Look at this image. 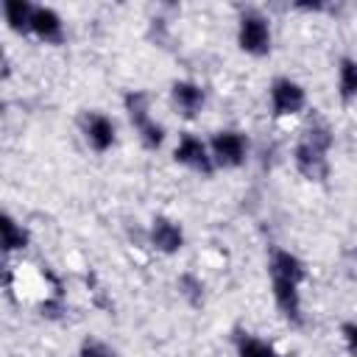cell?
I'll use <instances>...</instances> for the list:
<instances>
[{"label": "cell", "instance_id": "obj_8", "mask_svg": "<svg viewBox=\"0 0 357 357\" xmlns=\"http://www.w3.org/2000/svg\"><path fill=\"white\" fill-rule=\"evenodd\" d=\"M81 134L86 139V145L95 151V153H106L112 151V145L117 142V128H114V120L98 109L86 112L81 117Z\"/></svg>", "mask_w": 357, "mask_h": 357}, {"label": "cell", "instance_id": "obj_16", "mask_svg": "<svg viewBox=\"0 0 357 357\" xmlns=\"http://www.w3.org/2000/svg\"><path fill=\"white\" fill-rule=\"evenodd\" d=\"M178 293L192 304V307H201L204 304V282L192 273H181L178 276Z\"/></svg>", "mask_w": 357, "mask_h": 357}, {"label": "cell", "instance_id": "obj_9", "mask_svg": "<svg viewBox=\"0 0 357 357\" xmlns=\"http://www.w3.org/2000/svg\"><path fill=\"white\" fill-rule=\"evenodd\" d=\"M170 100H173V106L181 117L195 120L206 106V92H204L201 84H195L190 78H178V81L170 84Z\"/></svg>", "mask_w": 357, "mask_h": 357}, {"label": "cell", "instance_id": "obj_13", "mask_svg": "<svg viewBox=\"0 0 357 357\" xmlns=\"http://www.w3.org/2000/svg\"><path fill=\"white\" fill-rule=\"evenodd\" d=\"M33 8H36V3H28V0H6L3 3V17H6V22L14 33L25 36V33H31Z\"/></svg>", "mask_w": 357, "mask_h": 357}, {"label": "cell", "instance_id": "obj_18", "mask_svg": "<svg viewBox=\"0 0 357 357\" xmlns=\"http://www.w3.org/2000/svg\"><path fill=\"white\" fill-rule=\"evenodd\" d=\"M340 335H343V343H346L349 357H357V321H346L340 326Z\"/></svg>", "mask_w": 357, "mask_h": 357}, {"label": "cell", "instance_id": "obj_14", "mask_svg": "<svg viewBox=\"0 0 357 357\" xmlns=\"http://www.w3.org/2000/svg\"><path fill=\"white\" fill-rule=\"evenodd\" d=\"M0 229H3V251H6V254H14V251H25V248H28L31 234H28V229H25L14 215L3 212Z\"/></svg>", "mask_w": 357, "mask_h": 357}, {"label": "cell", "instance_id": "obj_6", "mask_svg": "<svg viewBox=\"0 0 357 357\" xmlns=\"http://www.w3.org/2000/svg\"><path fill=\"white\" fill-rule=\"evenodd\" d=\"M268 100L273 117H293L307 109V89L290 75H276L268 86Z\"/></svg>", "mask_w": 357, "mask_h": 357}, {"label": "cell", "instance_id": "obj_4", "mask_svg": "<svg viewBox=\"0 0 357 357\" xmlns=\"http://www.w3.org/2000/svg\"><path fill=\"white\" fill-rule=\"evenodd\" d=\"M237 45L243 53L262 59L271 53L273 45V33H271V22L259 8H243L240 20H237Z\"/></svg>", "mask_w": 357, "mask_h": 357}, {"label": "cell", "instance_id": "obj_11", "mask_svg": "<svg viewBox=\"0 0 357 357\" xmlns=\"http://www.w3.org/2000/svg\"><path fill=\"white\" fill-rule=\"evenodd\" d=\"M31 33L45 45H61L64 42V20L50 6H36L31 20Z\"/></svg>", "mask_w": 357, "mask_h": 357}, {"label": "cell", "instance_id": "obj_12", "mask_svg": "<svg viewBox=\"0 0 357 357\" xmlns=\"http://www.w3.org/2000/svg\"><path fill=\"white\" fill-rule=\"evenodd\" d=\"M231 346H234L237 357H282L273 343H268L265 337H259L248 329H234L231 332Z\"/></svg>", "mask_w": 357, "mask_h": 357}, {"label": "cell", "instance_id": "obj_15", "mask_svg": "<svg viewBox=\"0 0 357 357\" xmlns=\"http://www.w3.org/2000/svg\"><path fill=\"white\" fill-rule=\"evenodd\" d=\"M337 95L343 103L357 100V59L343 56L337 61Z\"/></svg>", "mask_w": 357, "mask_h": 357}, {"label": "cell", "instance_id": "obj_5", "mask_svg": "<svg viewBox=\"0 0 357 357\" xmlns=\"http://www.w3.org/2000/svg\"><path fill=\"white\" fill-rule=\"evenodd\" d=\"M209 153L215 167L234 170L248 159V137L237 128H220L209 137Z\"/></svg>", "mask_w": 357, "mask_h": 357}, {"label": "cell", "instance_id": "obj_2", "mask_svg": "<svg viewBox=\"0 0 357 357\" xmlns=\"http://www.w3.org/2000/svg\"><path fill=\"white\" fill-rule=\"evenodd\" d=\"M335 145L332 126L321 114H310L298 131L293 148V165L307 181H326L329 178V151Z\"/></svg>", "mask_w": 357, "mask_h": 357}, {"label": "cell", "instance_id": "obj_1", "mask_svg": "<svg viewBox=\"0 0 357 357\" xmlns=\"http://www.w3.org/2000/svg\"><path fill=\"white\" fill-rule=\"evenodd\" d=\"M268 276H271V296H273V304L279 310V315L301 329L304 326V304H301V284L307 282L310 271H307V262L287 251V248H271L268 254Z\"/></svg>", "mask_w": 357, "mask_h": 357}, {"label": "cell", "instance_id": "obj_7", "mask_svg": "<svg viewBox=\"0 0 357 357\" xmlns=\"http://www.w3.org/2000/svg\"><path fill=\"white\" fill-rule=\"evenodd\" d=\"M173 159L187 167V170H195L201 176H212L218 167L212 162V153H209V142H204L201 137H195L192 131H181L176 148H173Z\"/></svg>", "mask_w": 357, "mask_h": 357}, {"label": "cell", "instance_id": "obj_3", "mask_svg": "<svg viewBox=\"0 0 357 357\" xmlns=\"http://www.w3.org/2000/svg\"><path fill=\"white\" fill-rule=\"evenodd\" d=\"M123 106H126V114H128L131 126L139 134L142 148L145 151H159L167 134H165V126L151 114V98L139 89H131V92L123 95Z\"/></svg>", "mask_w": 357, "mask_h": 357}, {"label": "cell", "instance_id": "obj_17", "mask_svg": "<svg viewBox=\"0 0 357 357\" xmlns=\"http://www.w3.org/2000/svg\"><path fill=\"white\" fill-rule=\"evenodd\" d=\"M78 357H114V351H112L106 343H100V340H95V337H86V340H81V346H78Z\"/></svg>", "mask_w": 357, "mask_h": 357}, {"label": "cell", "instance_id": "obj_10", "mask_svg": "<svg viewBox=\"0 0 357 357\" xmlns=\"http://www.w3.org/2000/svg\"><path fill=\"white\" fill-rule=\"evenodd\" d=\"M148 240L159 254H178L184 248V229L167 215H156L148 226Z\"/></svg>", "mask_w": 357, "mask_h": 357}]
</instances>
